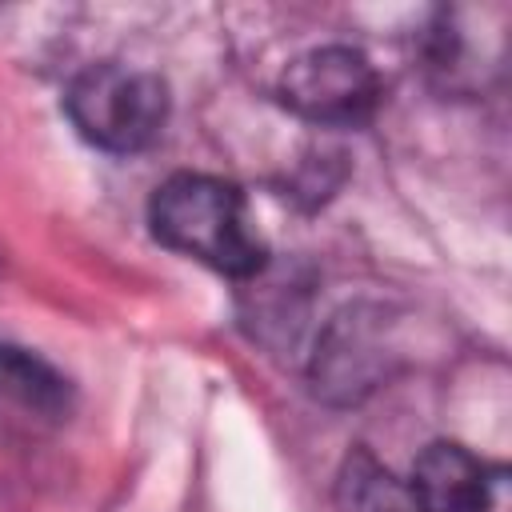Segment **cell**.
Returning <instances> with one entry per match:
<instances>
[{"instance_id":"cell-1","label":"cell","mask_w":512,"mask_h":512,"mask_svg":"<svg viewBox=\"0 0 512 512\" xmlns=\"http://www.w3.org/2000/svg\"><path fill=\"white\" fill-rule=\"evenodd\" d=\"M152 232L168 248L236 280L264 268V240L244 196L216 176L180 172L164 180L152 196Z\"/></svg>"},{"instance_id":"cell-2","label":"cell","mask_w":512,"mask_h":512,"mask_svg":"<svg viewBox=\"0 0 512 512\" xmlns=\"http://www.w3.org/2000/svg\"><path fill=\"white\" fill-rule=\"evenodd\" d=\"M64 104L80 136L104 152H140L168 120L164 80L124 64H92L72 80Z\"/></svg>"},{"instance_id":"cell-3","label":"cell","mask_w":512,"mask_h":512,"mask_svg":"<svg viewBox=\"0 0 512 512\" xmlns=\"http://www.w3.org/2000/svg\"><path fill=\"white\" fill-rule=\"evenodd\" d=\"M280 100L312 124L352 128L372 116V108L380 100V76L364 52L328 44V48H312L288 64V72L280 80Z\"/></svg>"},{"instance_id":"cell-4","label":"cell","mask_w":512,"mask_h":512,"mask_svg":"<svg viewBox=\"0 0 512 512\" xmlns=\"http://www.w3.org/2000/svg\"><path fill=\"white\" fill-rule=\"evenodd\" d=\"M412 496L420 512H488L496 476L460 444H428L412 468Z\"/></svg>"},{"instance_id":"cell-5","label":"cell","mask_w":512,"mask_h":512,"mask_svg":"<svg viewBox=\"0 0 512 512\" xmlns=\"http://www.w3.org/2000/svg\"><path fill=\"white\" fill-rule=\"evenodd\" d=\"M384 368L388 352L380 344V320L364 316L360 308L344 312L316 348V380L340 400H360L368 388H376Z\"/></svg>"},{"instance_id":"cell-6","label":"cell","mask_w":512,"mask_h":512,"mask_svg":"<svg viewBox=\"0 0 512 512\" xmlns=\"http://www.w3.org/2000/svg\"><path fill=\"white\" fill-rule=\"evenodd\" d=\"M0 388L12 392L24 408H36L44 416L68 412V380L24 348H8V344L0 348Z\"/></svg>"}]
</instances>
